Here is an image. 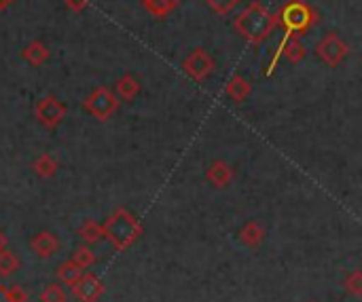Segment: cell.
Masks as SVG:
<instances>
[{"instance_id": "obj_1", "label": "cell", "mask_w": 362, "mask_h": 302, "mask_svg": "<svg viewBox=\"0 0 362 302\" xmlns=\"http://www.w3.org/2000/svg\"><path fill=\"white\" fill-rule=\"evenodd\" d=\"M102 233L115 246L117 252H125L138 241V237L142 235V226L129 212L117 210L102 226Z\"/></svg>"}, {"instance_id": "obj_2", "label": "cell", "mask_w": 362, "mask_h": 302, "mask_svg": "<svg viewBox=\"0 0 362 302\" xmlns=\"http://www.w3.org/2000/svg\"><path fill=\"white\" fill-rule=\"evenodd\" d=\"M72 296L78 302H98L104 296V284L95 273L83 271L81 279L72 286Z\"/></svg>"}, {"instance_id": "obj_3", "label": "cell", "mask_w": 362, "mask_h": 302, "mask_svg": "<svg viewBox=\"0 0 362 302\" xmlns=\"http://www.w3.org/2000/svg\"><path fill=\"white\" fill-rule=\"evenodd\" d=\"M30 248H32V252H34L38 258H45V260H47V258H51V256L57 252L59 241H57V237H55L53 233L42 231V233H36V235L32 237Z\"/></svg>"}, {"instance_id": "obj_4", "label": "cell", "mask_w": 362, "mask_h": 302, "mask_svg": "<svg viewBox=\"0 0 362 302\" xmlns=\"http://www.w3.org/2000/svg\"><path fill=\"white\" fill-rule=\"evenodd\" d=\"M81 275H83V269H78L72 260L62 262V265L57 267V271H55L57 282L64 284V286H68V288H72V286L81 279Z\"/></svg>"}, {"instance_id": "obj_5", "label": "cell", "mask_w": 362, "mask_h": 302, "mask_svg": "<svg viewBox=\"0 0 362 302\" xmlns=\"http://www.w3.org/2000/svg\"><path fill=\"white\" fill-rule=\"evenodd\" d=\"M263 237H265V231L257 224V222H248L242 231H240V241L246 246V248H259L263 243Z\"/></svg>"}, {"instance_id": "obj_6", "label": "cell", "mask_w": 362, "mask_h": 302, "mask_svg": "<svg viewBox=\"0 0 362 302\" xmlns=\"http://www.w3.org/2000/svg\"><path fill=\"white\" fill-rule=\"evenodd\" d=\"M231 167L227 165V163H223V161H216L210 169H208V180L216 186V188H223V186H227L229 184V180H231Z\"/></svg>"}, {"instance_id": "obj_7", "label": "cell", "mask_w": 362, "mask_h": 302, "mask_svg": "<svg viewBox=\"0 0 362 302\" xmlns=\"http://www.w3.org/2000/svg\"><path fill=\"white\" fill-rule=\"evenodd\" d=\"M38 116H40V121H42L47 127H53V125H57L59 119H62V108H59L57 104H51V99H49V102H45L42 106H38Z\"/></svg>"}, {"instance_id": "obj_8", "label": "cell", "mask_w": 362, "mask_h": 302, "mask_svg": "<svg viewBox=\"0 0 362 302\" xmlns=\"http://www.w3.org/2000/svg\"><path fill=\"white\" fill-rule=\"evenodd\" d=\"M17 269H19V258L11 250L2 248L0 250V277H11Z\"/></svg>"}, {"instance_id": "obj_9", "label": "cell", "mask_w": 362, "mask_h": 302, "mask_svg": "<svg viewBox=\"0 0 362 302\" xmlns=\"http://www.w3.org/2000/svg\"><path fill=\"white\" fill-rule=\"evenodd\" d=\"M78 237H81L85 243H98V241L104 237V233H102V226H100V224L87 220V222L78 229Z\"/></svg>"}, {"instance_id": "obj_10", "label": "cell", "mask_w": 362, "mask_h": 302, "mask_svg": "<svg viewBox=\"0 0 362 302\" xmlns=\"http://www.w3.org/2000/svg\"><path fill=\"white\" fill-rule=\"evenodd\" d=\"M78 269H89L93 262H95V256H93V252H91V248H87V246H81V248H76L74 250V254H72V258H70Z\"/></svg>"}, {"instance_id": "obj_11", "label": "cell", "mask_w": 362, "mask_h": 302, "mask_svg": "<svg viewBox=\"0 0 362 302\" xmlns=\"http://www.w3.org/2000/svg\"><path fill=\"white\" fill-rule=\"evenodd\" d=\"M40 302H68V294L62 284H49L40 294Z\"/></svg>"}, {"instance_id": "obj_12", "label": "cell", "mask_w": 362, "mask_h": 302, "mask_svg": "<svg viewBox=\"0 0 362 302\" xmlns=\"http://www.w3.org/2000/svg\"><path fill=\"white\" fill-rule=\"evenodd\" d=\"M344 290L348 294H352L354 298L362 296V271H352L346 279H344Z\"/></svg>"}, {"instance_id": "obj_13", "label": "cell", "mask_w": 362, "mask_h": 302, "mask_svg": "<svg viewBox=\"0 0 362 302\" xmlns=\"http://www.w3.org/2000/svg\"><path fill=\"white\" fill-rule=\"evenodd\" d=\"M34 169H36V174H38L40 178H49V176H53V174H55L57 163H55V159H53L51 155H42V157L36 161Z\"/></svg>"}, {"instance_id": "obj_14", "label": "cell", "mask_w": 362, "mask_h": 302, "mask_svg": "<svg viewBox=\"0 0 362 302\" xmlns=\"http://www.w3.org/2000/svg\"><path fill=\"white\" fill-rule=\"evenodd\" d=\"M30 294L21 288V286H11L4 288V302H28Z\"/></svg>"}, {"instance_id": "obj_15", "label": "cell", "mask_w": 362, "mask_h": 302, "mask_svg": "<svg viewBox=\"0 0 362 302\" xmlns=\"http://www.w3.org/2000/svg\"><path fill=\"white\" fill-rule=\"evenodd\" d=\"M2 248H6V237H4V233L0 231V250H2Z\"/></svg>"}, {"instance_id": "obj_16", "label": "cell", "mask_w": 362, "mask_h": 302, "mask_svg": "<svg viewBox=\"0 0 362 302\" xmlns=\"http://www.w3.org/2000/svg\"><path fill=\"white\" fill-rule=\"evenodd\" d=\"M0 302H4V286L0 284Z\"/></svg>"}, {"instance_id": "obj_17", "label": "cell", "mask_w": 362, "mask_h": 302, "mask_svg": "<svg viewBox=\"0 0 362 302\" xmlns=\"http://www.w3.org/2000/svg\"><path fill=\"white\" fill-rule=\"evenodd\" d=\"M310 302H318V301H310Z\"/></svg>"}]
</instances>
